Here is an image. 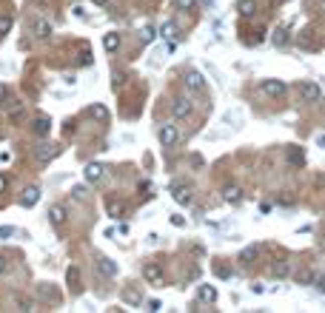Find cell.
Wrapping results in <instances>:
<instances>
[{
	"label": "cell",
	"instance_id": "obj_24",
	"mask_svg": "<svg viewBox=\"0 0 325 313\" xmlns=\"http://www.w3.org/2000/svg\"><path fill=\"white\" fill-rule=\"evenodd\" d=\"M194 6H197V0H174V9L180 12H191Z\"/></svg>",
	"mask_w": 325,
	"mask_h": 313
},
{
	"label": "cell",
	"instance_id": "obj_6",
	"mask_svg": "<svg viewBox=\"0 0 325 313\" xmlns=\"http://www.w3.org/2000/svg\"><path fill=\"white\" fill-rule=\"evenodd\" d=\"M180 139V134H177V125H160V142L166 148H171Z\"/></svg>",
	"mask_w": 325,
	"mask_h": 313
},
{
	"label": "cell",
	"instance_id": "obj_27",
	"mask_svg": "<svg viewBox=\"0 0 325 313\" xmlns=\"http://www.w3.org/2000/svg\"><path fill=\"white\" fill-rule=\"evenodd\" d=\"M160 35L166 37V40H174V37H177V29H174V23H166V26L160 29Z\"/></svg>",
	"mask_w": 325,
	"mask_h": 313
},
{
	"label": "cell",
	"instance_id": "obj_26",
	"mask_svg": "<svg viewBox=\"0 0 325 313\" xmlns=\"http://www.w3.org/2000/svg\"><path fill=\"white\" fill-rule=\"evenodd\" d=\"M88 114H91L94 120H105V117H109V111H105L103 105H91V108H88Z\"/></svg>",
	"mask_w": 325,
	"mask_h": 313
},
{
	"label": "cell",
	"instance_id": "obj_25",
	"mask_svg": "<svg viewBox=\"0 0 325 313\" xmlns=\"http://www.w3.org/2000/svg\"><path fill=\"white\" fill-rule=\"evenodd\" d=\"M294 279H297L299 285H311V282H314V273H311V270H299Z\"/></svg>",
	"mask_w": 325,
	"mask_h": 313
},
{
	"label": "cell",
	"instance_id": "obj_35",
	"mask_svg": "<svg viewBox=\"0 0 325 313\" xmlns=\"http://www.w3.org/2000/svg\"><path fill=\"white\" fill-rule=\"evenodd\" d=\"M217 276L229 279V276H231V270H229V268H223V265H217Z\"/></svg>",
	"mask_w": 325,
	"mask_h": 313
},
{
	"label": "cell",
	"instance_id": "obj_29",
	"mask_svg": "<svg viewBox=\"0 0 325 313\" xmlns=\"http://www.w3.org/2000/svg\"><path fill=\"white\" fill-rule=\"evenodd\" d=\"M146 310H151V313L163 310V302H160V299H149V304H146Z\"/></svg>",
	"mask_w": 325,
	"mask_h": 313
},
{
	"label": "cell",
	"instance_id": "obj_18",
	"mask_svg": "<svg viewBox=\"0 0 325 313\" xmlns=\"http://www.w3.org/2000/svg\"><path fill=\"white\" fill-rule=\"evenodd\" d=\"M288 273H291V265H288V262H274V265H271V276H277V279H282V276H288Z\"/></svg>",
	"mask_w": 325,
	"mask_h": 313
},
{
	"label": "cell",
	"instance_id": "obj_4",
	"mask_svg": "<svg viewBox=\"0 0 325 313\" xmlns=\"http://www.w3.org/2000/svg\"><path fill=\"white\" fill-rule=\"evenodd\" d=\"M260 88H263L268 97H282L285 94V83H282V80H263Z\"/></svg>",
	"mask_w": 325,
	"mask_h": 313
},
{
	"label": "cell",
	"instance_id": "obj_20",
	"mask_svg": "<svg viewBox=\"0 0 325 313\" xmlns=\"http://www.w3.org/2000/svg\"><path fill=\"white\" fill-rule=\"evenodd\" d=\"M254 12H257V3H254V0H240V15H243V18H251Z\"/></svg>",
	"mask_w": 325,
	"mask_h": 313
},
{
	"label": "cell",
	"instance_id": "obj_19",
	"mask_svg": "<svg viewBox=\"0 0 325 313\" xmlns=\"http://www.w3.org/2000/svg\"><path fill=\"white\" fill-rule=\"evenodd\" d=\"M105 211H109V217H112V219H120V217H123V202L109 200V202H105Z\"/></svg>",
	"mask_w": 325,
	"mask_h": 313
},
{
	"label": "cell",
	"instance_id": "obj_5",
	"mask_svg": "<svg viewBox=\"0 0 325 313\" xmlns=\"http://www.w3.org/2000/svg\"><path fill=\"white\" fill-rule=\"evenodd\" d=\"M37 202H40V188L37 185H29L26 191H23V197H20V205L23 208H35Z\"/></svg>",
	"mask_w": 325,
	"mask_h": 313
},
{
	"label": "cell",
	"instance_id": "obj_28",
	"mask_svg": "<svg viewBox=\"0 0 325 313\" xmlns=\"http://www.w3.org/2000/svg\"><path fill=\"white\" fill-rule=\"evenodd\" d=\"M140 37H143V43H151V40L157 37V32H154V26H146V29L140 32Z\"/></svg>",
	"mask_w": 325,
	"mask_h": 313
},
{
	"label": "cell",
	"instance_id": "obj_17",
	"mask_svg": "<svg viewBox=\"0 0 325 313\" xmlns=\"http://www.w3.org/2000/svg\"><path fill=\"white\" fill-rule=\"evenodd\" d=\"M49 219H52V225H63V222H66V208H63V205H52Z\"/></svg>",
	"mask_w": 325,
	"mask_h": 313
},
{
	"label": "cell",
	"instance_id": "obj_10",
	"mask_svg": "<svg viewBox=\"0 0 325 313\" xmlns=\"http://www.w3.org/2000/svg\"><path fill=\"white\" fill-rule=\"evenodd\" d=\"M185 86L191 88V91H202L205 88V77H202L200 71H188L185 74Z\"/></svg>",
	"mask_w": 325,
	"mask_h": 313
},
{
	"label": "cell",
	"instance_id": "obj_37",
	"mask_svg": "<svg viewBox=\"0 0 325 313\" xmlns=\"http://www.w3.org/2000/svg\"><path fill=\"white\" fill-rule=\"evenodd\" d=\"M316 145H319V148H325V134H322V137H316Z\"/></svg>",
	"mask_w": 325,
	"mask_h": 313
},
{
	"label": "cell",
	"instance_id": "obj_16",
	"mask_svg": "<svg viewBox=\"0 0 325 313\" xmlns=\"http://www.w3.org/2000/svg\"><path fill=\"white\" fill-rule=\"evenodd\" d=\"M35 37L37 40H49V37H52V26H49L46 20H37L35 23Z\"/></svg>",
	"mask_w": 325,
	"mask_h": 313
},
{
	"label": "cell",
	"instance_id": "obj_12",
	"mask_svg": "<svg viewBox=\"0 0 325 313\" xmlns=\"http://www.w3.org/2000/svg\"><path fill=\"white\" fill-rule=\"evenodd\" d=\"M257 256H260V248H257V245H248L246 251L240 253V262H243V265H254Z\"/></svg>",
	"mask_w": 325,
	"mask_h": 313
},
{
	"label": "cell",
	"instance_id": "obj_31",
	"mask_svg": "<svg viewBox=\"0 0 325 313\" xmlns=\"http://www.w3.org/2000/svg\"><path fill=\"white\" fill-rule=\"evenodd\" d=\"M12 236H15V228H12V225L0 228V239H12Z\"/></svg>",
	"mask_w": 325,
	"mask_h": 313
},
{
	"label": "cell",
	"instance_id": "obj_9",
	"mask_svg": "<svg viewBox=\"0 0 325 313\" xmlns=\"http://www.w3.org/2000/svg\"><path fill=\"white\" fill-rule=\"evenodd\" d=\"M223 200L226 202H231V205H237L240 200H243V188H240V185H226V188H223Z\"/></svg>",
	"mask_w": 325,
	"mask_h": 313
},
{
	"label": "cell",
	"instance_id": "obj_3",
	"mask_svg": "<svg viewBox=\"0 0 325 313\" xmlns=\"http://www.w3.org/2000/svg\"><path fill=\"white\" fill-rule=\"evenodd\" d=\"M194 108V103L188 100V97H177L174 103H171V114H174L177 120H183V117H188Z\"/></svg>",
	"mask_w": 325,
	"mask_h": 313
},
{
	"label": "cell",
	"instance_id": "obj_1",
	"mask_svg": "<svg viewBox=\"0 0 325 313\" xmlns=\"http://www.w3.org/2000/svg\"><path fill=\"white\" fill-rule=\"evenodd\" d=\"M171 197H174V202H177V205H191L194 191H191V185L177 183V185H171Z\"/></svg>",
	"mask_w": 325,
	"mask_h": 313
},
{
	"label": "cell",
	"instance_id": "obj_41",
	"mask_svg": "<svg viewBox=\"0 0 325 313\" xmlns=\"http://www.w3.org/2000/svg\"><path fill=\"white\" fill-rule=\"evenodd\" d=\"M322 245H325V239H322Z\"/></svg>",
	"mask_w": 325,
	"mask_h": 313
},
{
	"label": "cell",
	"instance_id": "obj_40",
	"mask_svg": "<svg viewBox=\"0 0 325 313\" xmlns=\"http://www.w3.org/2000/svg\"><path fill=\"white\" fill-rule=\"evenodd\" d=\"M322 105H325V97H322Z\"/></svg>",
	"mask_w": 325,
	"mask_h": 313
},
{
	"label": "cell",
	"instance_id": "obj_36",
	"mask_svg": "<svg viewBox=\"0 0 325 313\" xmlns=\"http://www.w3.org/2000/svg\"><path fill=\"white\" fill-rule=\"evenodd\" d=\"M3 188H9V174H0V191Z\"/></svg>",
	"mask_w": 325,
	"mask_h": 313
},
{
	"label": "cell",
	"instance_id": "obj_2",
	"mask_svg": "<svg viewBox=\"0 0 325 313\" xmlns=\"http://www.w3.org/2000/svg\"><path fill=\"white\" fill-rule=\"evenodd\" d=\"M299 97H302L305 103H319V100H322V88L316 86V83H302V86H299Z\"/></svg>",
	"mask_w": 325,
	"mask_h": 313
},
{
	"label": "cell",
	"instance_id": "obj_14",
	"mask_svg": "<svg viewBox=\"0 0 325 313\" xmlns=\"http://www.w3.org/2000/svg\"><path fill=\"white\" fill-rule=\"evenodd\" d=\"M103 49L105 52H117V49H120V35H117V32H109V35L103 37Z\"/></svg>",
	"mask_w": 325,
	"mask_h": 313
},
{
	"label": "cell",
	"instance_id": "obj_39",
	"mask_svg": "<svg viewBox=\"0 0 325 313\" xmlns=\"http://www.w3.org/2000/svg\"><path fill=\"white\" fill-rule=\"evenodd\" d=\"M91 3H97V6H105V3H109V0H91Z\"/></svg>",
	"mask_w": 325,
	"mask_h": 313
},
{
	"label": "cell",
	"instance_id": "obj_15",
	"mask_svg": "<svg viewBox=\"0 0 325 313\" xmlns=\"http://www.w3.org/2000/svg\"><path fill=\"white\" fill-rule=\"evenodd\" d=\"M97 270H100L103 276H115V273H117V265H115L112 259H105V256H103V259H97Z\"/></svg>",
	"mask_w": 325,
	"mask_h": 313
},
{
	"label": "cell",
	"instance_id": "obj_21",
	"mask_svg": "<svg viewBox=\"0 0 325 313\" xmlns=\"http://www.w3.org/2000/svg\"><path fill=\"white\" fill-rule=\"evenodd\" d=\"M49 128H52L49 117H37V120H35V131H37V134H49Z\"/></svg>",
	"mask_w": 325,
	"mask_h": 313
},
{
	"label": "cell",
	"instance_id": "obj_7",
	"mask_svg": "<svg viewBox=\"0 0 325 313\" xmlns=\"http://www.w3.org/2000/svg\"><path fill=\"white\" fill-rule=\"evenodd\" d=\"M57 151H60V148H57V145H37V151H35V160H37V163H43V166H46V163H52L54 156H57Z\"/></svg>",
	"mask_w": 325,
	"mask_h": 313
},
{
	"label": "cell",
	"instance_id": "obj_34",
	"mask_svg": "<svg viewBox=\"0 0 325 313\" xmlns=\"http://www.w3.org/2000/svg\"><path fill=\"white\" fill-rule=\"evenodd\" d=\"M171 225H174V228H183V225H185V217H180V214H174V217H171Z\"/></svg>",
	"mask_w": 325,
	"mask_h": 313
},
{
	"label": "cell",
	"instance_id": "obj_11",
	"mask_svg": "<svg viewBox=\"0 0 325 313\" xmlns=\"http://www.w3.org/2000/svg\"><path fill=\"white\" fill-rule=\"evenodd\" d=\"M103 174H105V168L100 166V163H88V166H86V180H88V183L103 180Z\"/></svg>",
	"mask_w": 325,
	"mask_h": 313
},
{
	"label": "cell",
	"instance_id": "obj_30",
	"mask_svg": "<svg viewBox=\"0 0 325 313\" xmlns=\"http://www.w3.org/2000/svg\"><path fill=\"white\" fill-rule=\"evenodd\" d=\"M288 160L294 163V166H302V154H299L297 148H294V151H288Z\"/></svg>",
	"mask_w": 325,
	"mask_h": 313
},
{
	"label": "cell",
	"instance_id": "obj_38",
	"mask_svg": "<svg viewBox=\"0 0 325 313\" xmlns=\"http://www.w3.org/2000/svg\"><path fill=\"white\" fill-rule=\"evenodd\" d=\"M3 270H6V259H3V256H0V273H3Z\"/></svg>",
	"mask_w": 325,
	"mask_h": 313
},
{
	"label": "cell",
	"instance_id": "obj_8",
	"mask_svg": "<svg viewBox=\"0 0 325 313\" xmlns=\"http://www.w3.org/2000/svg\"><path fill=\"white\" fill-rule=\"evenodd\" d=\"M143 276H146V282H151V285H160V282H163V268L149 262V265L143 268Z\"/></svg>",
	"mask_w": 325,
	"mask_h": 313
},
{
	"label": "cell",
	"instance_id": "obj_13",
	"mask_svg": "<svg viewBox=\"0 0 325 313\" xmlns=\"http://www.w3.org/2000/svg\"><path fill=\"white\" fill-rule=\"evenodd\" d=\"M197 296H200V302H217V287L214 285H200Z\"/></svg>",
	"mask_w": 325,
	"mask_h": 313
},
{
	"label": "cell",
	"instance_id": "obj_33",
	"mask_svg": "<svg viewBox=\"0 0 325 313\" xmlns=\"http://www.w3.org/2000/svg\"><path fill=\"white\" fill-rule=\"evenodd\" d=\"M71 197H74V200H86V188H83V185H77V188H74V191H71Z\"/></svg>",
	"mask_w": 325,
	"mask_h": 313
},
{
	"label": "cell",
	"instance_id": "obj_23",
	"mask_svg": "<svg viewBox=\"0 0 325 313\" xmlns=\"http://www.w3.org/2000/svg\"><path fill=\"white\" fill-rule=\"evenodd\" d=\"M274 46H288V32H285L282 26L274 32Z\"/></svg>",
	"mask_w": 325,
	"mask_h": 313
},
{
	"label": "cell",
	"instance_id": "obj_22",
	"mask_svg": "<svg viewBox=\"0 0 325 313\" xmlns=\"http://www.w3.org/2000/svg\"><path fill=\"white\" fill-rule=\"evenodd\" d=\"M123 302H126V304H132V307H137L143 299H140V293H137V290H126V293H123Z\"/></svg>",
	"mask_w": 325,
	"mask_h": 313
},
{
	"label": "cell",
	"instance_id": "obj_32",
	"mask_svg": "<svg viewBox=\"0 0 325 313\" xmlns=\"http://www.w3.org/2000/svg\"><path fill=\"white\" fill-rule=\"evenodd\" d=\"M12 29V18H0V35H6Z\"/></svg>",
	"mask_w": 325,
	"mask_h": 313
}]
</instances>
